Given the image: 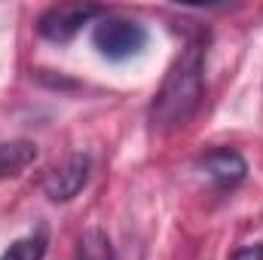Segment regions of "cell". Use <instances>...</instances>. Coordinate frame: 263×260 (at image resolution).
<instances>
[{"label":"cell","mask_w":263,"mask_h":260,"mask_svg":"<svg viewBox=\"0 0 263 260\" xmlns=\"http://www.w3.org/2000/svg\"><path fill=\"white\" fill-rule=\"evenodd\" d=\"M205 46H208V31L199 28L187 37L184 49L172 62L156 98L150 101V126L156 132L184 129L202 107V95H205V80H202Z\"/></svg>","instance_id":"6da1fadb"},{"label":"cell","mask_w":263,"mask_h":260,"mask_svg":"<svg viewBox=\"0 0 263 260\" xmlns=\"http://www.w3.org/2000/svg\"><path fill=\"white\" fill-rule=\"evenodd\" d=\"M147 28L126 15H101L92 28V43L107 62H129L147 49Z\"/></svg>","instance_id":"7a4b0ae2"},{"label":"cell","mask_w":263,"mask_h":260,"mask_svg":"<svg viewBox=\"0 0 263 260\" xmlns=\"http://www.w3.org/2000/svg\"><path fill=\"white\" fill-rule=\"evenodd\" d=\"M101 15H104V6H95V3H55L40 12L37 34L49 43H70L83 31V25Z\"/></svg>","instance_id":"3957f363"},{"label":"cell","mask_w":263,"mask_h":260,"mask_svg":"<svg viewBox=\"0 0 263 260\" xmlns=\"http://www.w3.org/2000/svg\"><path fill=\"white\" fill-rule=\"evenodd\" d=\"M89 175H92V159H89V153H70V156H65V159L59 162V165H52V169L46 172L40 190H43V196H46L49 202L62 205V202H70V199L80 196V190L89 184Z\"/></svg>","instance_id":"277c9868"},{"label":"cell","mask_w":263,"mask_h":260,"mask_svg":"<svg viewBox=\"0 0 263 260\" xmlns=\"http://www.w3.org/2000/svg\"><path fill=\"white\" fill-rule=\"evenodd\" d=\"M199 172L211 181L214 190L227 193V190H236L248 178V162L242 153H236L230 147H214L199 159Z\"/></svg>","instance_id":"5b68a950"},{"label":"cell","mask_w":263,"mask_h":260,"mask_svg":"<svg viewBox=\"0 0 263 260\" xmlns=\"http://www.w3.org/2000/svg\"><path fill=\"white\" fill-rule=\"evenodd\" d=\"M37 159V144L15 138V141H0V181L22 175L31 162Z\"/></svg>","instance_id":"8992f818"},{"label":"cell","mask_w":263,"mask_h":260,"mask_svg":"<svg viewBox=\"0 0 263 260\" xmlns=\"http://www.w3.org/2000/svg\"><path fill=\"white\" fill-rule=\"evenodd\" d=\"M46 248H49V236H46V230L40 227V230H34V233L15 239V242L0 254V260H43L46 257Z\"/></svg>","instance_id":"52a82bcc"},{"label":"cell","mask_w":263,"mask_h":260,"mask_svg":"<svg viewBox=\"0 0 263 260\" xmlns=\"http://www.w3.org/2000/svg\"><path fill=\"white\" fill-rule=\"evenodd\" d=\"M73 260H117V254H114V245H110L107 233L98 230V227H92V230H86L80 236Z\"/></svg>","instance_id":"ba28073f"},{"label":"cell","mask_w":263,"mask_h":260,"mask_svg":"<svg viewBox=\"0 0 263 260\" xmlns=\"http://www.w3.org/2000/svg\"><path fill=\"white\" fill-rule=\"evenodd\" d=\"M233 260H263V245H245L233 254Z\"/></svg>","instance_id":"9c48e42d"}]
</instances>
